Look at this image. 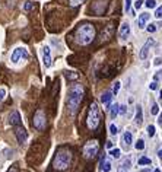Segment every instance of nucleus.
Wrapping results in <instances>:
<instances>
[{
  "mask_svg": "<svg viewBox=\"0 0 162 172\" xmlns=\"http://www.w3.org/2000/svg\"><path fill=\"white\" fill-rule=\"evenodd\" d=\"M83 95H85V91H83L82 85L75 83V85L70 86L69 96H67V111H69V114L72 117L76 115V112L79 111V106H81L82 101H83Z\"/></svg>",
  "mask_w": 162,
  "mask_h": 172,
  "instance_id": "nucleus-1",
  "label": "nucleus"
},
{
  "mask_svg": "<svg viewBox=\"0 0 162 172\" xmlns=\"http://www.w3.org/2000/svg\"><path fill=\"white\" fill-rule=\"evenodd\" d=\"M96 31L95 26L89 22H85V24H81L75 31V41L79 45H89V44L95 39Z\"/></svg>",
  "mask_w": 162,
  "mask_h": 172,
  "instance_id": "nucleus-2",
  "label": "nucleus"
},
{
  "mask_svg": "<svg viewBox=\"0 0 162 172\" xmlns=\"http://www.w3.org/2000/svg\"><path fill=\"white\" fill-rule=\"evenodd\" d=\"M72 163V152L66 147L58 149L56 155H54V159H53V168L56 171H66L67 168L70 166Z\"/></svg>",
  "mask_w": 162,
  "mask_h": 172,
  "instance_id": "nucleus-3",
  "label": "nucleus"
},
{
  "mask_svg": "<svg viewBox=\"0 0 162 172\" xmlns=\"http://www.w3.org/2000/svg\"><path fill=\"white\" fill-rule=\"evenodd\" d=\"M101 123V112H100V106L96 102H92L91 106H89V111H88V117H86V124H88V129L91 130H96L98 125Z\"/></svg>",
  "mask_w": 162,
  "mask_h": 172,
  "instance_id": "nucleus-4",
  "label": "nucleus"
},
{
  "mask_svg": "<svg viewBox=\"0 0 162 172\" xmlns=\"http://www.w3.org/2000/svg\"><path fill=\"white\" fill-rule=\"evenodd\" d=\"M26 60H29V53L25 47H16L10 54V63L13 66H18V64L26 61Z\"/></svg>",
  "mask_w": 162,
  "mask_h": 172,
  "instance_id": "nucleus-5",
  "label": "nucleus"
},
{
  "mask_svg": "<svg viewBox=\"0 0 162 172\" xmlns=\"http://www.w3.org/2000/svg\"><path fill=\"white\" fill-rule=\"evenodd\" d=\"M98 150H100V143L98 140H89L88 143H85L83 146V156L86 159H94L98 155Z\"/></svg>",
  "mask_w": 162,
  "mask_h": 172,
  "instance_id": "nucleus-6",
  "label": "nucleus"
},
{
  "mask_svg": "<svg viewBox=\"0 0 162 172\" xmlns=\"http://www.w3.org/2000/svg\"><path fill=\"white\" fill-rule=\"evenodd\" d=\"M32 125L35 130H44L47 127V118H45V114H44L43 110H38L35 114H34V118H32Z\"/></svg>",
  "mask_w": 162,
  "mask_h": 172,
  "instance_id": "nucleus-7",
  "label": "nucleus"
},
{
  "mask_svg": "<svg viewBox=\"0 0 162 172\" xmlns=\"http://www.w3.org/2000/svg\"><path fill=\"white\" fill-rule=\"evenodd\" d=\"M15 136L18 139V143H21V144H25L26 140H28V131L22 127V124L15 127Z\"/></svg>",
  "mask_w": 162,
  "mask_h": 172,
  "instance_id": "nucleus-8",
  "label": "nucleus"
},
{
  "mask_svg": "<svg viewBox=\"0 0 162 172\" xmlns=\"http://www.w3.org/2000/svg\"><path fill=\"white\" fill-rule=\"evenodd\" d=\"M153 44H155L153 38H149L148 41H146V43L143 44V47L140 48V51H139V58H140V60H145V58L148 57L149 50H150V47H152Z\"/></svg>",
  "mask_w": 162,
  "mask_h": 172,
  "instance_id": "nucleus-9",
  "label": "nucleus"
},
{
  "mask_svg": "<svg viewBox=\"0 0 162 172\" xmlns=\"http://www.w3.org/2000/svg\"><path fill=\"white\" fill-rule=\"evenodd\" d=\"M51 48L48 47V45H44L43 47V63H44V67L48 69V67L51 66Z\"/></svg>",
  "mask_w": 162,
  "mask_h": 172,
  "instance_id": "nucleus-10",
  "label": "nucleus"
},
{
  "mask_svg": "<svg viewBox=\"0 0 162 172\" xmlns=\"http://www.w3.org/2000/svg\"><path fill=\"white\" fill-rule=\"evenodd\" d=\"M111 101H113V92L107 91V92H104V93L101 95V102H102V105H104L105 110H110Z\"/></svg>",
  "mask_w": 162,
  "mask_h": 172,
  "instance_id": "nucleus-11",
  "label": "nucleus"
},
{
  "mask_svg": "<svg viewBox=\"0 0 162 172\" xmlns=\"http://www.w3.org/2000/svg\"><path fill=\"white\" fill-rule=\"evenodd\" d=\"M129 35H130V25L127 24V22H123V24H121V26H120L118 37L123 39V41H126V39L129 38Z\"/></svg>",
  "mask_w": 162,
  "mask_h": 172,
  "instance_id": "nucleus-12",
  "label": "nucleus"
},
{
  "mask_svg": "<svg viewBox=\"0 0 162 172\" xmlns=\"http://www.w3.org/2000/svg\"><path fill=\"white\" fill-rule=\"evenodd\" d=\"M9 124L13 125V127L22 124V121H21V114L18 111H12L9 114Z\"/></svg>",
  "mask_w": 162,
  "mask_h": 172,
  "instance_id": "nucleus-13",
  "label": "nucleus"
},
{
  "mask_svg": "<svg viewBox=\"0 0 162 172\" xmlns=\"http://www.w3.org/2000/svg\"><path fill=\"white\" fill-rule=\"evenodd\" d=\"M132 168V161L129 158H126L121 161V163L118 165V172H129Z\"/></svg>",
  "mask_w": 162,
  "mask_h": 172,
  "instance_id": "nucleus-14",
  "label": "nucleus"
},
{
  "mask_svg": "<svg viewBox=\"0 0 162 172\" xmlns=\"http://www.w3.org/2000/svg\"><path fill=\"white\" fill-rule=\"evenodd\" d=\"M142 123H143V110L140 105H137L136 106V115H134V124L140 125Z\"/></svg>",
  "mask_w": 162,
  "mask_h": 172,
  "instance_id": "nucleus-15",
  "label": "nucleus"
},
{
  "mask_svg": "<svg viewBox=\"0 0 162 172\" xmlns=\"http://www.w3.org/2000/svg\"><path fill=\"white\" fill-rule=\"evenodd\" d=\"M149 19H150V15H149V13H142V15H139V19H137L139 28H145Z\"/></svg>",
  "mask_w": 162,
  "mask_h": 172,
  "instance_id": "nucleus-16",
  "label": "nucleus"
},
{
  "mask_svg": "<svg viewBox=\"0 0 162 172\" xmlns=\"http://www.w3.org/2000/svg\"><path fill=\"white\" fill-rule=\"evenodd\" d=\"M100 166H101V171L102 172H110L111 171V162L107 161V156H105V155H104V158L101 159Z\"/></svg>",
  "mask_w": 162,
  "mask_h": 172,
  "instance_id": "nucleus-17",
  "label": "nucleus"
},
{
  "mask_svg": "<svg viewBox=\"0 0 162 172\" xmlns=\"http://www.w3.org/2000/svg\"><path fill=\"white\" fill-rule=\"evenodd\" d=\"M123 143H124V146H126L127 149L132 146V143H133V136H132L130 131H126V133L123 134Z\"/></svg>",
  "mask_w": 162,
  "mask_h": 172,
  "instance_id": "nucleus-18",
  "label": "nucleus"
},
{
  "mask_svg": "<svg viewBox=\"0 0 162 172\" xmlns=\"http://www.w3.org/2000/svg\"><path fill=\"white\" fill-rule=\"evenodd\" d=\"M118 114H120V105H118V104H114V105H111L110 106V117H111V118L114 120Z\"/></svg>",
  "mask_w": 162,
  "mask_h": 172,
  "instance_id": "nucleus-19",
  "label": "nucleus"
},
{
  "mask_svg": "<svg viewBox=\"0 0 162 172\" xmlns=\"http://www.w3.org/2000/svg\"><path fill=\"white\" fill-rule=\"evenodd\" d=\"M137 163H139V165H150L152 161H150L149 158H146V156H142V158H139Z\"/></svg>",
  "mask_w": 162,
  "mask_h": 172,
  "instance_id": "nucleus-20",
  "label": "nucleus"
},
{
  "mask_svg": "<svg viewBox=\"0 0 162 172\" xmlns=\"http://www.w3.org/2000/svg\"><path fill=\"white\" fill-rule=\"evenodd\" d=\"M32 9H34V2H31V0H28V2H25V5H24V10H26V12H31Z\"/></svg>",
  "mask_w": 162,
  "mask_h": 172,
  "instance_id": "nucleus-21",
  "label": "nucleus"
},
{
  "mask_svg": "<svg viewBox=\"0 0 162 172\" xmlns=\"http://www.w3.org/2000/svg\"><path fill=\"white\" fill-rule=\"evenodd\" d=\"M134 147L137 149V150H143L145 149V142H143V139H139L136 143H134Z\"/></svg>",
  "mask_w": 162,
  "mask_h": 172,
  "instance_id": "nucleus-22",
  "label": "nucleus"
},
{
  "mask_svg": "<svg viewBox=\"0 0 162 172\" xmlns=\"http://www.w3.org/2000/svg\"><path fill=\"white\" fill-rule=\"evenodd\" d=\"M145 5H146L148 9H155V7H156V0H146Z\"/></svg>",
  "mask_w": 162,
  "mask_h": 172,
  "instance_id": "nucleus-23",
  "label": "nucleus"
},
{
  "mask_svg": "<svg viewBox=\"0 0 162 172\" xmlns=\"http://www.w3.org/2000/svg\"><path fill=\"white\" fill-rule=\"evenodd\" d=\"M150 114H152V115H158V114H159V105H158L156 102H153V104H152V110H150Z\"/></svg>",
  "mask_w": 162,
  "mask_h": 172,
  "instance_id": "nucleus-24",
  "label": "nucleus"
},
{
  "mask_svg": "<svg viewBox=\"0 0 162 172\" xmlns=\"http://www.w3.org/2000/svg\"><path fill=\"white\" fill-rule=\"evenodd\" d=\"M110 155H111V156H113L114 159H118V158H120V155H121V150H120V149H113V150L110 152Z\"/></svg>",
  "mask_w": 162,
  "mask_h": 172,
  "instance_id": "nucleus-25",
  "label": "nucleus"
},
{
  "mask_svg": "<svg viewBox=\"0 0 162 172\" xmlns=\"http://www.w3.org/2000/svg\"><path fill=\"white\" fill-rule=\"evenodd\" d=\"M153 16H155L156 19H161V18H162V5L156 7V10H155V15H153Z\"/></svg>",
  "mask_w": 162,
  "mask_h": 172,
  "instance_id": "nucleus-26",
  "label": "nucleus"
},
{
  "mask_svg": "<svg viewBox=\"0 0 162 172\" xmlns=\"http://www.w3.org/2000/svg\"><path fill=\"white\" fill-rule=\"evenodd\" d=\"M146 131H148V136L149 137H153L155 136V125H148V129H146Z\"/></svg>",
  "mask_w": 162,
  "mask_h": 172,
  "instance_id": "nucleus-27",
  "label": "nucleus"
},
{
  "mask_svg": "<svg viewBox=\"0 0 162 172\" xmlns=\"http://www.w3.org/2000/svg\"><path fill=\"white\" fill-rule=\"evenodd\" d=\"M146 29H148V32H149V34H153V32H156L158 26H156L155 24H149L148 26H146Z\"/></svg>",
  "mask_w": 162,
  "mask_h": 172,
  "instance_id": "nucleus-28",
  "label": "nucleus"
},
{
  "mask_svg": "<svg viewBox=\"0 0 162 172\" xmlns=\"http://www.w3.org/2000/svg\"><path fill=\"white\" fill-rule=\"evenodd\" d=\"M120 86H121V83H120V82H115L114 83V86H113V95H117V93H118V91H120Z\"/></svg>",
  "mask_w": 162,
  "mask_h": 172,
  "instance_id": "nucleus-29",
  "label": "nucleus"
},
{
  "mask_svg": "<svg viewBox=\"0 0 162 172\" xmlns=\"http://www.w3.org/2000/svg\"><path fill=\"white\" fill-rule=\"evenodd\" d=\"M66 77H67V79H70V80H76L79 76H77L76 73H73V72H66Z\"/></svg>",
  "mask_w": 162,
  "mask_h": 172,
  "instance_id": "nucleus-30",
  "label": "nucleus"
},
{
  "mask_svg": "<svg viewBox=\"0 0 162 172\" xmlns=\"http://www.w3.org/2000/svg\"><path fill=\"white\" fill-rule=\"evenodd\" d=\"M130 7H132V0H124V10H126V13L130 12Z\"/></svg>",
  "mask_w": 162,
  "mask_h": 172,
  "instance_id": "nucleus-31",
  "label": "nucleus"
},
{
  "mask_svg": "<svg viewBox=\"0 0 162 172\" xmlns=\"http://www.w3.org/2000/svg\"><path fill=\"white\" fill-rule=\"evenodd\" d=\"M6 95H7V91H6L5 88H0V102H2V101H5Z\"/></svg>",
  "mask_w": 162,
  "mask_h": 172,
  "instance_id": "nucleus-32",
  "label": "nucleus"
},
{
  "mask_svg": "<svg viewBox=\"0 0 162 172\" xmlns=\"http://www.w3.org/2000/svg\"><path fill=\"white\" fill-rule=\"evenodd\" d=\"M110 133L111 134H117V133H118V127H117L115 124H111L110 125Z\"/></svg>",
  "mask_w": 162,
  "mask_h": 172,
  "instance_id": "nucleus-33",
  "label": "nucleus"
},
{
  "mask_svg": "<svg viewBox=\"0 0 162 172\" xmlns=\"http://www.w3.org/2000/svg\"><path fill=\"white\" fill-rule=\"evenodd\" d=\"M85 0H70V5L72 6H79V5H82Z\"/></svg>",
  "mask_w": 162,
  "mask_h": 172,
  "instance_id": "nucleus-34",
  "label": "nucleus"
},
{
  "mask_svg": "<svg viewBox=\"0 0 162 172\" xmlns=\"http://www.w3.org/2000/svg\"><path fill=\"white\" fill-rule=\"evenodd\" d=\"M149 89H150V91H156V89H158V83H156V82H152V83L149 85Z\"/></svg>",
  "mask_w": 162,
  "mask_h": 172,
  "instance_id": "nucleus-35",
  "label": "nucleus"
},
{
  "mask_svg": "<svg viewBox=\"0 0 162 172\" xmlns=\"http://www.w3.org/2000/svg\"><path fill=\"white\" fill-rule=\"evenodd\" d=\"M7 172H19V169H18V166L16 165H12V166L9 168V171Z\"/></svg>",
  "mask_w": 162,
  "mask_h": 172,
  "instance_id": "nucleus-36",
  "label": "nucleus"
},
{
  "mask_svg": "<svg viewBox=\"0 0 162 172\" xmlns=\"http://www.w3.org/2000/svg\"><path fill=\"white\" fill-rule=\"evenodd\" d=\"M126 111H127V106H126V105H121V106H120V114H126Z\"/></svg>",
  "mask_w": 162,
  "mask_h": 172,
  "instance_id": "nucleus-37",
  "label": "nucleus"
},
{
  "mask_svg": "<svg viewBox=\"0 0 162 172\" xmlns=\"http://www.w3.org/2000/svg\"><path fill=\"white\" fill-rule=\"evenodd\" d=\"M142 3H143V0H137V2L134 3V6H136V9H140V7H142Z\"/></svg>",
  "mask_w": 162,
  "mask_h": 172,
  "instance_id": "nucleus-38",
  "label": "nucleus"
},
{
  "mask_svg": "<svg viewBox=\"0 0 162 172\" xmlns=\"http://www.w3.org/2000/svg\"><path fill=\"white\" fill-rule=\"evenodd\" d=\"M161 61H162V60H161V57H156V58H155V61H153V63H155L156 66H159V64H161Z\"/></svg>",
  "mask_w": 162,
  "mask_h": 172,
  "instance_id": "nucleus-39",
  "label": "nucleus"
},
{
  "mask_svg": "<svg viewBox=\"0 0 162 172\" xmlns=\"http://www.w3.org/2000/svg\"><path fill=\"white\" fill-rule=\"evenodd\" d=\"M107 147H108V149L113 147V142H107Z\"/></svg>",
  "mask_w": 162,
  "mask_h": 172,
  "instance_id": "nucleus-40",
  "label": "nucleus"
},
{
  "mask_svg": "<svg viewBox=\"0 0 162 172\" xmlns=\"http://www.w3.org/2000/svg\"><path fill=\"white\" fill-rule=\"evenodd\" d=\"M158 123H159V124H162V114H159V118H158Z\"/></svg>",
  "mask_w": 162,
  "mask_h": 172,
  "instance_id": "nucleus-41",
  "label": "nucleus"
},
{
  "mask_svg": "<svg viewBox=\"0 0 162 172\" xmlns=\"http://www.w3.org/2000/svg\"><path fill=\"white\" fill-rule=\"evenodd\" d=\"M158 156H159V158L162 159V150H159V152H158Z\"/></svg>",
  "mask_w": 162,
  "mask_h": 172,
  "instance_id": "nucleus-42",
  "label": "nucleus"
},
{
  "mask_svg": "<svg viewBox=\"0 0 162 172\" xmlns=\"http://www.w3.org/2000/svg\"><path fill=\"white\" fill-rule=\"evenodd\" d=\"M152 172H161V171H159V169H153Z\"/></svg>",
  "mask_w": 162,
  "mask_h": 172,
  "instance_id": "nucleus-43",
  "label": "nucleus"
}]
</instances>
